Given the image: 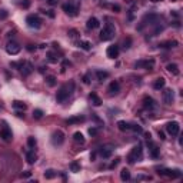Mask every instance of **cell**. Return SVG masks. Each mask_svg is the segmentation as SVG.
Segmentation results:
<instances>
[{
    "label": "cell",
    "instance_id": "cell-1",
    "mask_svg": "<svg viewBox=\"0 0 183 183\" xmlns=\"http://www.w3.org/2000/svg\"><path fill=\"white\" fill-rule=\"evenodd\" d=\"M73 92H74V83H73V82H69V83L63 85L59 89V92H57V96H56L57 102H59V103H63L65 100H67V99L72 96Z\"/></svg>",
    "mask_w": 183,
    "mask_h": 183
},
{
    "label": "cell",
    "instance_id": "cell-2",
    "mask_svg": "<svg viewBox=\"0 0 183 183\" xmlns=\"http://www.w3.org/2000/svg\"><path fill=\"white\" fill-rule=\"evenodd\" d=\"M157 20H159V16H156V14H146L143 19H142L140 25L137 26V30L142 32L144 26H156Z\"/></svg>",
    "mask_w": 183,
    "mask_h": 183
},
{
    "label": "cell",
    "instance_id": "cell-3",
    "mask_svg": "<svg viewBox=\"0 0 183 183\" xmlns=\"http://www.w3.org/2000/svg\"><path fill=\"white\" fill-rule=\"evenodd\" d=\"M115 33H116L115 26H113L112 23H109V25H106V26L103 27V30L100 32V40H102V42L112 40L113 37H115Z\"/></svg>",
    "mask_w": 183,
    "mask_h": 183
},
{
    "label": "cell",
    "instance_id": "cell-4",
    "mask_svg": "<svg viewBox=\"0 0 183 183\" xmlns=\"http://www.w3.org/2000/svg\"><path fill=\"white\" fill-rule=\"evenodd\" d=\"M142 144L139 143L137 144V146H135V147H133V150L130 152V153H129V156H127V162H129V163H136V160H140V159H142Z\"/></svg>",
    "mask_w": 183,
    "mask_h": 183
},
{
    "label": "cell",
    "instance_id": "cell-5",
    "mask_svg": "<svg viewBox=\"0 0 183 183\" xmlns=\"http://www.w3.org/2000/svg\"><path fill=\"white\" fill-rule=\"evenodd\" d=\"M63 10H65L69 16H77L79 3L77 1H69V3H65V4H63Z\"/></svg>",
    "mask_w": 183,
    "mask_h": 183
},
{
    "label": "cell",
    "instance_id": "cell-6",
    "mask_svg": "<svg viewBox=\"0 0 183 183\" xmlns=\"http://www.w3.org/2000/svg\"><path fill=\"white\" fill-rule=\"evenodd\" d=\"M26 23H27V26L32 27V29H39V27L42 26V20H40L39 16H36V14H30V16H27Z\"/></svg>",
    "mask_w": 183,
    "mask_h": 183
},
{
    "label": "cell",
    "instance_id": "cell-7",
    "mask_svg": "<svg viewBox=\"0 0 183 183\" xmlns=\"http://www.w3.org/2000/svg\"><path fill=\"white\" fill-rule=\"evenodd\" d=\"M65 142V133L62 130H56L53 132L52 135V143L54 144V146H60V144Z\"/></svg>",
    "mask_w": 183,
    "mask_h": 183
},
{
    "label": "cell",
    "instance_id": "cell-8",
    "mask_svg": "<svg viewBox=\"0 0 183 183\" xmlns=\"http://www.w3.org/2000/svg\"><path fill=\"white\" fill-rule=\"evenodd\" d=\"M166 130L169 133L170 136H176L179 135V130H180V126L177 122H169V123L166 124Z\"/></svg>",
    "mask_w": 183,
    "mask_h": 183
},
{
    "label": "cell",
    "instance_id": "cell-9",
    "mask_svg": "<svg viewBox=\"0 0 183 183\" xmlns=\"http://www.w3.org/2000/svg\"><path fill=\"white\" fill-rule=\"evenodd\" d=\"M0 137H1L4 142H12L13 135H12V130L9 129V126H7V124H4V126L0 129Z\"/></svg>",
    "mask_w": 183,
    "mask_h": 183
},
{
    "label": "cell",
    "instance_id": "cell-10",
    "mask_svg": "<svg viewBox=\"0 0 183 183\" xmlns=\"http://www.w3.org/2000/svg\"><path fill=\"white\" fill-rule=\"evenodd\" d=\"M157 173H159V175H162V176L172 177V179H175V177H180V176H182L180 170H172V169H162V170H159Z\"/></svg>",
    "mask_w": 183,
    "mask_h": 183
},
{
    "label": "cell",
    "instance_id": "cell-11",
    "mask_svg": "<svg viewBox=\"0 0 183 183\" xmlns=\"http://www.w3.org/2000/svg\"><path fill=\"white\" fill-rule=\"evenodd\" d=\"M153 66H155L153 60H139V62L135 63L136 69H147V70H150V69H153Z\"/></svg>",
    "mask_w": 183,
    "mask_h": 183
},
{
    "label": "cell",
    "instance_id": "cell-12",
    "mask_svg": "<svg viewBox=\"0 0 183 183\" xmlns=\"http://www.w3.org/2000/svg\"><path fill=\"white\" fill-rule=\"evenodd\" d=\"M173 100H175V93H173V90L172 89H166L163 92V102L166 105H172Z\"/></svg>",
    "mask_w": 183,
    "mask_h": 183
},
{
    "label": "cell",
    "instance_id": "cell-13",
    "mask_svg": "<svg viewBox=\"0 0 183 183\" xmlns=\"http://www.w3.org/2000/svg\"><path fill=\"white\" fill-rule=\"evenodd\" d=\"M6 52L9 54H17L20 52V46L16 43V42H9L6 46Z\"/></svg>",
    "mask_w": 183,
    "mask_h": 183
},
{
    "label": "cell",
    "instance_id": "cell-14",
    "mask_svg": "<svg viewBox=\"0 0 183 183\" xmlns=\"http://www.w3.org/2000/svg\"><path fill=\"white\" fill-rule=\"evenodd\" d=\"M106 54H107V57H110V59H116L119 56V46H116V45L109 46L107 50H106Z\"/></svg>",
    "mask_w": 183,
    "mask_h": 183
},
{
    "label": "cell",
    "instance_id": "cell-15",
    "mask_svg": "<svg viewBox=\"0 0 183 183\" xmlns=\"http://www.w3.org/2000/svg\"><path fill=\"white\" fill-rule=\"evenodd\" d=\"M20 70H22V73H23V76H29V74L33 72V65L32 63H29V62H22Z\"/></svg>",
    "mask_w": 183,
    "mask_h": 183
},
{
    "label": "cell",
    "instance_id": "cell-16",
    "mask_svg": "<svg viewBox=\"0 0 183 183\" xmlns=\"http://www.w3.org/2000/svg\"><path fill=\"white\" fill-rule=\"evenodd\" d=\"M107 92H109V94L110 96H115V94H118L119 92H120V85H119V82H112L109 87H107Z\"/></svg>",
    "mask_w": 183,
    "mask_h": 183
},
{
    "label": "cell",
    "instance_id": "cell-17",
    "mask_svg": "<svg viewBox=\"0 0 183 183\" xmlns=\"http://www.w3.org/2000/svg\"><path fill=\"white\" fill-rule=\"evenodd\" d=\"M143 106L146 107V109H153V107L156 106V103H155V100H153L150 96H144L143 97Z\"/></svg>",
    "mask_w": 183,
    "mask_h": 183
},
{
    "label": "cell",
    "instance_id": "cell-18",
    "mask_svg": "<svg viewBox=\"0 0 183 183\" xmlns=\"http://www.w3.org/2000/svg\"><path fill=\"white\" fill-rule=\"evenodd\" d=\"M99 20L96 19V17H90V19L87 20V23H86V26H87V29H90V30H93V29H97L99 27Z\"/></svg>",
    "mask_w": 183,
    "mask_h": 183
},
{
    "label": "cell",
    "instance_id": "cell-19",
    "mask_svg": "<svg viewBox=\"0 0 183 183\" xmlns=\"http://www.w3.org/2000/svg\"><path fill=\"white\" fill-rule=\"evenodd\" d=\"M166 69H167V72L172 73L173 76H179V73H180L179 72V66H177L176 63H169Z\"/></svg>",
    "mask_w": 183,
    "mask_h": 183
},
{
    "label": "cell",
    "instance_id": "cell-20",
    "mask_svg": "<svg viewBox=\"0 0 183 183\" xmlns=\"http://www.w3.org/2000/svg\"><path fill=\"white\" fill-rule=\"evenodd\" d=\"M89 99H90V102H92V105L93 106H100L102 105V99L99 97L96 93H90V94H89Z\"/></svg>",
    "mask_w": 183,
    "mask_h": 183
},
{
    "label": "cell",
    "instance_id": "cell-21",
    "mask_svg": "<svg viewBox=\"0 0 183 183\" xmlns=\"http://www.w3.org/2000/svg\"><path fill=\"white\" fill-rule=\"evenodd\" d=\"M26 160H27V163H30V164H33L36 160H37V155L34 153V150L27 152L26 153Z\"/></svg>",
    "mask_w": 183,
    "mask_h": 183
},
{
    "label": "cell",
    "instance_id": "cell-22",
    "mask_svg": "<svg viewBox=\"0 0 183 183\" xmlns=\"http://www.w3.org/2000/svg\"><path fill=\"white\" fill-rule=\"evenodd\" d=\"M164 85H166V80H164L163 77H159L156 79V82L153 83V87L156 89V90H160V89H163Z\"/></svg>",
    "mask_w": 183,
    "mask_h": 183
},
{
    "label": "cell",
    "instance_id": "cell-23",
    "mask_svg": "<svg viewBox=\"0 0 183 183\" xmlns=\"http://www.w3.org/2000/svg\"><path fill=\"white\" fill-rule=\"evenodd\" d=\"M73 139H74V142H76V143H80V144H85V142H86L85 136H83L80 132H76V133L73 135Z\"/></svg>",
    "mask_w": 183,
    "mask_h": 183
},
{
    "label": "cell",
    "instance_id": "cell-24",
    "mask_svg": "<svg viewBox=\"0 0 183 183\" xmlns=\"http://www.w3.org/2000/svg\"><path fill=\"white\" fill-rule=\"evenodd\" d=\"M160 47H163V49H170V47H176L177 46V42L176 40H167V42H163V43H160Z\"/></svg>",
    "mask_w": 183,
    "mask_h": 183
},
{
    "label": "cell",
    "instance_id": "cell-25",
    "mask_svg": "<svg viewBox=\"0 0 183 183\" xmlns=\"http://www.w3.org/2000/svg\"><path fill=\"white\" fill-rule=\"evenodd\" d=\"M118 127H119V130L126 132V130H129V129H130V123H127V122H124V120H119Z\"/></svg>",
    "mask_w": 183,
    "mask_h": 183
},
{
    "label": "cell",
    "instance_id": "cell-26",
    "mask_svg": "<svg viewBox=\"0 0 183 183\" xmlns=\"http://www.w3.org/2000/svg\"><path fill=\"white\" fill-rule=\"evenodd\" d=\"M96 77H97L99 82H103V80H106V79L109 77V73L105 72V70H97L96 72Z\"/></svg>",
    "mask_w": 183,
    "mask_h": 183
},
{
    "label": "cell",
    "instance_id": "cell-27",
    "mask_svg": "<svg viewBox=\"0 0 183 183\" xmlns=\"http://www.w3.org/2000/svg\"><path fill=\"white\" fill-rule=\"evenodd\" d=\"M120 179H122L123 182L130 180V172H129L127 169H122V172H120Z\"/></svg>",
    "mask_w": 183,
    "mask_h": 183
},
{
    "label": "cell",
    "instance_id": "cell-28",
    "mask_svg": "<svg viewBox=\"0 0 183 183\" xmlns=\"http://www.w3.org/2000/svg\"><path fill=\"white\" fill-rule=\"evenodd\" d=\"M80 122H85V118L83 116H74V118L67 119V123L73 124V123H80Z\"/></svg>",
    "mask_w": 183,
    "mask_h": 183
},
{
    "label": "cell",
    "instance_id": "cell-29",
    "mask_svg": "<svg viewBox=\"0 0 183 183\" xmlns=\"http://www.w3.org/2000/svg\"><path fill=\"white\" fill-rule=\"evenodd\" d=\"M77 45H79V47H82L83 50H90V46H92L87 40H79Z\"/></svg>",
    "mask_w": 183,
    "mask_h": 183
},
{
    "label": "cell",
    "instance_id": "cell-30",
    "mask_svg": "<svg viewBox=\"0 0 183 183\" xmlns=\"http://www.w3.org/2000/svg\"><path fill=\"white\" fill-rule=\"evenodd\" d=\"M100 156L103 157V159H107V157H110L112 156V149H107V147L102 149V150H100Z\"/></svg>",
    "mask_w": 183,
    "mask_h": 183
},
{
    "label": "cell",
    "instance_id": "cell-31",
    "mask_svg": "<svg viewBox=\"0 0 183 183\" xmlns=\"http://www.w3.org/2000/svg\"><path fill=\"white\" fill-rule=\"evenodd\" d=\"M13 107L14 109H22V110H25V109H26V103L16 100V102H13Z\"/></svg>",
    "mask_w": 183,
    "mask_h": 183
},
{
    "label": "cell",
    "instance_id": "cell-32",
    "mask_svg": "<svg viewBox=\"0 0 183 183\" xmlns=\"http://www.w3.org/2000/svg\"><path fill=\"white\" fill-rule=\"evenodd\" d=\"M70 170H72V172H74V173L80 172V164H79L77 162H72V163H70Z\"/></svg>",
    "mask_w": 183,
    "mask_h": 183
},
{
    "label": "cell",
    "instance_id": "cell-33",
    "mask_svg": "<svg viewBox=\"0 0 183 183\" xmlns=\"http://www.w3.org/2000/svg\"><path fill=\"white\" fill-rule=\"evenodd\" d=\"M56 176V172L52 169H49V170H46L45 172V177L46 179H53V177Z\"/></svg>",
    "mask_w": 183,
    "mask_h": 183
},
{
    "label": "cell",
    "instance_id": "cell-34",
    "mask_svg": "<svg viewBox=\"0 0 183 183\" xmlns=\"http://www.w3.org/2000/svg\"><path fill=\"white\" fill-rule=\"evenodd\" d=\"M77 36H79V32L76 30V29L69 30V37H70V39H77Z\"/></svg>",
    "mask_w": 183,
    "mask_h": 183
},
{
    "label": "cell",
    "instance_id": "cell-35",
    "mask_svg": "<svg viewBox=\"0 0 183 183\" xmlns=\"http://www.w3.org/2000/svg\"><path fill=\"white\" fill-rule=\"evenodd\" d=\"M7 16H9V12H7L6 9H0V20L7 19Z\"/></svg>",
    "mask_w": 183,
    "mask_h": 183
},
{
    "label": "cell",
    "instance_id": "cell-36",
    "mask_svg": "<svg viewBox=\"0 0 183 183\" xmlns=\"http://www.w3.org/2000/svg\"><path fill=\"white\" fill-rule=\"evenodd\" d=\"M43 116V110H40V109H36V110L33 112V118L34 119H40Z\"/></svg>",
    "mask_w": 183,
    "mask_h": 183
},
{
    "label": "cell",
    "instance_id": "cell-37",
    "mask_svg": "<svg viewBox=\"0 0 183 183\" xmlns=\"http://www.w3.org/2000/svg\"><path fill=\"white\" fill-rule=\"evenodd\" d=\"M130 129H133L136 133H142V132H143L142 126H139V124H130Z\"/></svg>",
    "mask_w": 183,
    "mask_h": 183
},
{
    "label": "cell",
    "instance_id": "cell-38",
    "mask_svg": "<svg viewBox=\"0 0 183 183\" xmlns=\"http://www.w3.org/2000/svg\"><path fill=\"white\" fill-rule=\"evenodd\" d=\"M47 85L49 86L56 85V77H54V76H49V77H47Z\"/></svg>",
    "mask_w": 183,
    "mask_h": 183
},
{
    "label": "cell",
    "instance_id": "cell-39",
    "mask_svg": "<svg viewBox=\"0 0 183 183\" xmlns=\"http://www.w3.org/2000/svg\"><path fill=\"white\" fill-rule=\"evenodd\" d=\"M27 144H29L30 147H34V146H36V139H34V137H29V139H27Z\"/></svg>",
    "mask_w": 183,
    "mask_h": 183
},
{
    "label": "cell",
    "instance_id": "cell-40",
    "mask_svg": "<svg viewBox=\"0 0 183 183\" xmlns=\"http://www.w3.org/2000/svg\"><path fill=\"white\" fill-rule=\"evenodd\" d=\"M150 150H152V156H153V157H157V156H159V152H157V147L155 146V144H152V149H150Z\"/></svg>",
    "mask_w": 183,
    "mask_h": 183
},
{
    "label": "cell",
    "instance_id": "cell-41",
    "mask_svg": "<svg viewBox=\"0 0 183 183\" xmlns=\"http://www.w3.org/2000/svg\"><path fill=\"white\" fill-rule=\"evenodd\" d=\"M123 45H124V46H123L124 49H129V47H130V45H132V39H130V37H127V39L124 40Z\"/></svg>",
    "mask_w": 183,
    "mask_h": 183
},
{
    "label": "cell",
    "instance_id": "cell-42",
    "mask_svg": "<svg viewBox=\"0 0 183 183\" xmlns=\"http://www.w3.org/2000/svg\"><path fill=\"white\" fill-rule=\"evenodd\" d=\"M47 56H49V60H50V62H53V63H56V62L59 60L57 57H56V56H54V54H53V53H49Z\"/></svg>",
    "mask_w": 183,
    "mask_h": 183
},
{
    "label": "cell",
    "instance_id": "cell-43",
    "mask_svg": "<svg viewBox=\"0 0 183 183\" xmlns=\"http://www.w3.org/2000/svg\"><path fill=\"white\" fill-rule=\"evenodd\" d=\"M89 135H90V136H96V135H97V129L90 127V129H89Z\"/></svg>",
    "mask_w": 183,
    "mask_h": 183
},
{
    "label": "cell",
    "instance_id": "cell-44",
    "mask_svg": "<svg viewBox=\"0 0 183 183\" xmlns=\"http://www.w3.org/2000/svg\"><path fill=\"white\" fill-rule=\"evenodd\" d=\"M119 162H120V159H119V157H116V159H115V162H113V163H112L110 166H109V167H110V169H113V167H116V166L119 164Z\"/></svg>",
    "mask_w": 183,
    "mask_h": 183
},
{
    "label": "cell",
    "instance_id": "cell-45",
    "mask_svg": "<svg viewBox=\"0 0 183 183\" xmlns=\"http://www.w3.org/2000/svg\"><path fill=\"white\" fill-rule=\"evenodd\" d=\"M137 180H152L150 176H143V175H140V176H137Z\"/></svg>",
    "mask_w": 183,
    "mask_h": 183
},
{
    "label": "cell",
    "instance_id": "cell-46",
    "mask_svg": "<svg viewBox=\"0 0 183 183\" xmlns=\"http://www.w3.org/2000/svg\"><path fill=\"white\" fill-rule=\"evenodd\" d=\"M83 82H85L86 85H89L90 83V74L87 73V74H85V77H83Z\"/></svg>",
    "mask_w": 183,
    "mask_h": 183
},
{
    "label": "cell",
    "instance_id": "cell-47",
    "mask_svg": "<svg viewBox=\"0 0 183 183\" xmlns=\"http://www.w3.org/2000/svg\"><path fill=\"white\" fill-rule=\"evenodd\" d=\"M22 6L25 7V9H27V7L30 6V0H25V1L22 3Z\"/></svg>",
    "mask_w": 183,
    "mask_h": 183
},
{
    "label": "cell",
    "instance_id": "cell-48",
    "mask_svg": "<svg viewBox=\"0 0 183 183\" xmlns=\"http://www.w3.org/2000/svg\"><path fill=\"white\" fill-rule=\"evenodd\" d=\"M30 172H25V173H22V177H30Z\"/></svg>",
    "mask_w": 183,
    "mask_h": 183
},
{
    "label": "cell",
    "instance_id": "cell-49",
    "mask_svg": "<svg viewBox=\"0 0 183 183\" xmlns=\"http://www.w3.org/2000/svg\"><path fill=\"white\" fill-rule=\"evenodd\" d=\"M144 137H146V139H147V140H150L152 135H150V133H149V132H146V133H144Z\"/></svg>",
    "mask_w": 183,
    "mask_h": 183
},
{
    "label": "cell",
    "instance_id": "cell-50",
    "mask_svg": "<svg viewBox=\"0 0 183 183\" xmlns=\"http://www.w3.org/2000/svg\"><path fill=\"white\" fill-rule=\"evenodd\" d=\"M113 10L119 12V10H120V6H119V4H115V6H113Z\"/></svg>",
    "mask_w": 183,
    "mask_h": 183
},
{
    "label": "cell",
    "instance_id": "cell-51",
    "mask_svg": "<svg viewBox=\"0 0 183 183\" xmlns=\"http://www.w3.org/2000/svg\"><path fill=\"white\" fill-rule=\"evenodd\" d=\"M159 137H160L162 140H163V139H164V135H163V132H159Z\"/></svg>",
    "mask_w": 183,
    "mask_h": 183
},
{
    "label": "cell",
    "instance_id": "cell-52",
    "mask_svg": "<svg viewBox=\"0 0 183 183\" xmlns=\"http://www.w3.org/2000/svg\"><path fill=\"white\" fill-rule=\"evenodd\" d=\"M47 14H49V16H50V17H54V13H53L52 10H50V12H47Z\"/></svg>",
    "mask_w": 183,
    "mask_h": 183
},
{
    "label": "cell",
    "instance_id": "cell-53",
    "mask_svg": "<svg viewBox=\"0 0 183 183\" xmlns=\"http://www.w3.org/2000/svg\"><path fill=\"white\" fill-rule=\"evenodd\" d=\"M152 1H162V0H152Z\"/></svg>",
    "mask_w": 183,
    "mask_h": 183
}]
</instances>
